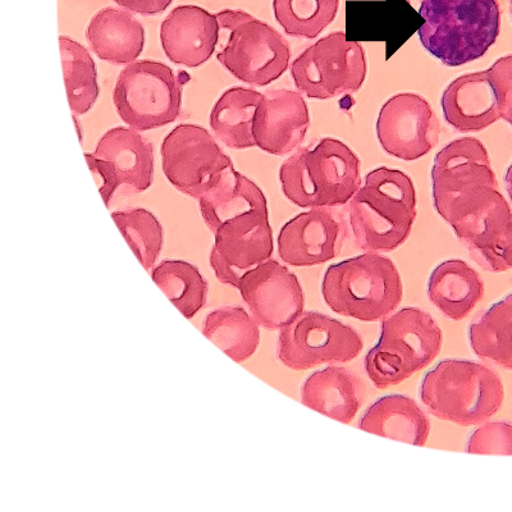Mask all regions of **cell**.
Here are the masks:
<instances>
[{
  "label": "cell",
  "mask_w": 512,
  "mask_h": 512,
  "mask_svg": "<svg viewBox=\"0 0 512 512\" xmlns=\"http://www.w3.org/2000/svg\"><path fill=\"white\" fill-rule=\"evenodd\" d=\"M62 66L68 103L75 114H85L93 108L99 96L98 73L89 50L77 41L61 36Z\"/></svg>",
  "instance_id": "obj_31"
},
{
  "label": "cell",
  "mask_w": 512,
  "mask_h": 512,
  "mask_svg": "<svg viewBox=\"0 0 512 512\" xmlns=\"http://www.w3.org/2000/svg\"><path fill=\"white\" fill-rule=\"evenodd\" d=\"M113 221L145 269L154 267L163 246V228L157 217L143 208L112 213Z\"/></svg>",
  "instance_id": "obj_34"
},
{
  "label": "cell",
  "mask_w": 512,
  "mask_h": 512,
  "mask_svg": "<svg viewBox=\"0 0 512 512\" xmlns=\"http://www.w3.org/2000/svg\"><path fill=\"white\" fill-rule=\"evenodd\" d=\"M322 295L342 317L381 322L404 297V283L391 259L367 253L331 265L324 273Z\"/></svg>",
  "instance_id": "obj_5"
},
{
  "label": "cell",
  "mask_w": 512,
  "mask_h": 512,
  "mask_svg": "<svg viewBox=\"0 0 512 512\" xmlns=\"http://www.w3.org/2000/svg\"><path fill=\"white\" fill-rule=\"evenodd\" d=\"M419 396L436 418L473 427L486 423L500 411L505 387L496 370L487 365L446 359L425 374Z\"/></svg>",
  "instance_id": "obj_3"
},
{
  "label": "cell",
  "mask_w": 512,
  "mask_h": 512,
  "mask_svg": "<svg viewBox=\"0 0 512 512\" xmlns=\"http://www.w3.org/2000/svg\"><path fill=\"white\" fill-rule=\"evenodd\" d=\"M346 210L360 249L368 253L396 250L408 240L416 218L413 181L397 169H374Z\"/></svg>",
  "instance_id": "obj_1"
},
{
  "label": "cell",
  "mask_w": 512,
  "mask_h": 512,
  "mask_svg": "<svg viewBox=\"0 0 512 512\" xmlns=\"http://www.w3.org/2000/svg\"><path fill=\"white\" fill-rule=\"evenodd\" d=\"M484 292L482 277L464 260H446L429 276V300L445 317L456 322L473 312Z\"/></svg>",
  "instance_id": "obj_27"
},
{
  "label": "cell",
  "mask_w": 512,
  "mask_h": 512,
  "mask_svg": "<svg viewBox=\"0 0 512 512\" xmlns=\"http://www.w3.org/2000/svg\"><path fill=\"white\" fill-rule=\"evenodd\" d=\"M442 344V329L431 314L402 308L382 320L381 336L365 355V372L374 386L386 390L431 365Z\"/></svg>",
  "instance_id": "obj_6"
},
{
  "label": "cell",
  "mask_w": 512,
  "mask_h": 512,
  "mask_svg": "<svg viewBox=\"0 0 512 512\" xmlns=\"http://www.w3.org/2000/svg\"><path fill=\"white\" fill-rule=\"evenodd\" d=\"M127 11L143 16L159 15L171 6L173 0H113Z\"/></svg>",
  "instance_id": "obj_40"
},
{
  "label": "cell",
  "mask_w": 512,
  "mask_h": 512,
  "mask_svg": "<svg viewBox=\"0 0 512 512\" xmlns=\"http://www.w3.org/2000/svg\"><path fill=\"white\" fill-rule=\"evenodd\" d=\"M419 13L420 43L447 67L482 58L500 35L497 0H423Z\"/></svg>",
  "instance_id": "obj_2"
},
{
  "label": "cell",
  "mask_w": 512,
  "mask_h": 512,
  "mask_svg": "<svg viewBox=\"0 0 512 512\" xmlns=\"http://www.w3.org/2000/svg\"><path fill=\"white\" fill-rule=\"evenodd\" d=\"M264 94L253 89L231 88L223 93L210 113V127L232 149L256 146L254 122Z\"/></svg>",
  "instance_id": "obj_28"
},
{
  "label": "cell",
  "mask_w": 512,
  "mask_h": 512,
  "mask_svg": "<svg viewBox=\"0 0 512 512\" xmlns=\"http://www.w3.org/2000/svg\"><path fill=\"white\" fill-rule=\"evenodd\" d=\"M86 39L103 61L130 64L143 53L145 29L130 12L105 8L91 18Z\"/></svg>",
  "instance_id": "obj_25"
},
{
  "label": "cell",
  "mask_w": 512,
  "mask_h": 512,
  "mask_svg": "<svg viewBox=\"0 0 512 512\" xmlns=\"http://www.w3.org/2000/svg\"><path fill=\"white\" fill-rule=\"evenodd\" d=\"M210 265L219 282L239 287L242 276L273 254L268 212H254L224 223L216 232Z\"/></svg>",
  "instance_id": "obj_14"
},
{
  "label": "cell",
  "mask_w": 512,
  "mask_h": 512,
  "mask_svg": "<svg viewBox=\"0 0 512 512\" xmlns=\"http://www.w3.org/2000/svg\"><path fill=\"white\" fill-rule=\"evenodd\" d=\"M216 15L198 6H180L160 27V43L169 61L198 68L209 61L218 47Z\"/></svg>",
  "instance_id": "obj_20"
},
{
  "label": "cell",
  "mask_w": 512,
  "mask_h": 512,
  "mask_svg": "<svg viewBox=\"0 0 512 512\" xmlns=\"http://www.w3.org/2000/svg\"><path fill=\"white\" fill-rule=\"evenodd\" d=\"M291 75L296 88L308 98L332 99L361 89L367 59L358 41L347 40L344 32H333L295 59Z\"/></svg>",
  "instance_id": "obj_8"
},
{
  "label": "cell",
  "mask_w": 512,
  "mask_h": 512,
  "mask_svg": "<svg viewBox=\"0 0 512 512\" xmlns=\"http://www.w3.org/2000/svg\"><path fill=\"white\" fill-rule=\"evenodd\" d=\"M361 431L414 446H425L431 420L416 401L404 395H387L370 405L359 422Z\"/></svg>",
  "instance_id": "obj_24"
},
{
  "label": "cell",
  "mask_w": 512,
  "mask_h": 512,
  "mask_svg": "<svg viewBox=\"0 0 512 512\" xmlns=\"http://www.w3.org/2000/svg\"><path fill=\"white\" fill-rule=\"evenodd\" d=\"M465 451L475 455H512V423H483L469 437Z\"/></svg>",
  "instance_id": "obj_35"
},
{
  "label": "cell",
  "mask_w": 512,
  "mask_h": 512,
  "mask_svg": "<svg viewBox=\"0 0 512 512\" xmlns=\"http://www.w3.org/2000/svg\"><path fill=\"white\" fill-rule=\"evenodd\" d=\"M201 217L213 233L244 214L268 212L263 191L233 164L223 168L198 196Z\"/></svg>",
  "instance_id": "obj_22"
},
{
  "label": "cell",
  "mask_w": 512,
  "mask_h": 512,
  "mask_svg": "<svg viewBox=\"0 0 512 512\" xmlns=\"http://www.w3.org/2000/svg\"><path fill=\"white\" fill-rule=\"evenodd\" d=\"M309 125L308 105L301 94L291 90L267 91L255 116L256 146L282 157L299 148Z\"/></svg>",
  "instance_id": "obj_19"
},
{
  "label": "cell",
  "mask_w": 512,
  "mask_h": 512,
  "mask_svg": "<svg viewBox=\"0 0 512 512\" xmlns=\"http://www.w3.org/2000/svg\"><path fill=\"white\" fill-rule=\"evenodd\" d=\"M360 167L349 146L328 137L313 148L297 150L283 162V194L300 208L346 205L360 189Z\"/></svg>",
  "instance_id": "obj_4"
},
{
  "label": "cell",
  "mask_w": 512,
  "mask_h": 512,
  "mask_svg": "<svg viewBox=\"0 0 512 512\" xmlns=\"http://www.w3.org/2000/svg\"><path fill=\"white\" fill-rule=\"evenodd\" d=\"M487 71L496 91L501 118L512 126V56L498 59Z\"/></svg>",
  "instance_id": "obj_36"
},
{
  "label": "cell",
  "mask_w": 512,
  "mask_h": 512,
  "mask_svg": "<svg viewBox=\"0 0 512 512\" xmlns=\"http://www.w3.org/2000/svg\"><path fill=\"white\" fill-rule=\"evenodd\" d=\"M510 12H511V17H512V0H510Z\"/></svg>",
  "instance_id": "obj_42"
},
{
  "label": "cell",
  "mask_w": 512,
  "mask_h": 512,
  "mask_svg": "<svg viewBox=\"0 0 512 512\" xmlns=\"http://www.w3.org/2000/svg\"><path fill=\"white\" fill-rule=\"evenodd\" d=\"M468 336L478 358L512 370V292L473 320Z\"/></svg>",
  "instance_id": "obj_29"
},
{
  "label": "cell",
  "mask_w": 512,
  "mask_h": 512,
  "mask_svg": "<svg viewBox=\"0 0 512 512\" xmlns=\"http://www.w3.org/2000/svg\"><path fill=\"white\" fill-rule=\"evenodd\" d=\"M184 81L167 64L139 61L118 76L113 103L121 120L136 131L169 125L180 116Z\"/></svg>",
  "instance_id": "obj_7"
},
{
  "label": "cell",
  "mask_w": 512,
  "mask_h": 512,
  "mask_svg": "<svg viewBox=\"0 0 512 512\" xmlns=\"http://www.w3.org/2000/svg\"><path fill=\"white\" fill-rule=\"evenodd\" d=\"M440 216L450 224L470 256L491 272L498 241L512 216L500 190L486 186L457 199Z\"/></svg>",
  "instance_id": "obj_11"
},
{
  "label": "cell",
  "mask_w": 512,
  "mask_h": 512,
  "mask_svg": "<svg viewBox=\"0 0 512 512\" xmlns=\"http://www.w3.org/2000/svg\"><path fill=\"white\" fill-rule=\"evenodd\" d=\"M443 116L459 132H479L501 120L495 88L488 71L469 73L443 91Z\"/></svg>",
  "instance_id": "obj_21"
},
{
  "label": "cell",
  "mask_w": 512,
  "mask_h": 512,
  "mask_svg": "<svg viewBox=\"0 0 512 512\" xmlns=\"http://www.w3.org/2000/svg\"><path fill=\"white\" fill-rule=\"evenodd\" d=\"M160 154L167 180L195 199L223 168L232 164L209 131L196 125L177 126L164 139Z\"/></svg>",
  "instance_id": "obj_12"
},
{
  "label": "cell",
  "mask_w": 512,
  "mask_h": 512,
  "mask_svg": "<svg viewBox=\"0 0 512 512\" xmlns=\"http://www.w3.org/2000/svg\"><path fill=\"white\" fill-rule=\"evenodd\" d=\"M486 186L498 189L497 178L486 146L475 137L452 141L436 155L432 187L438 214L455 200Z\"/></svg>",
  "instance_id": "obj_17"
},
{
  "label": "cell",
  "mask_w": 512,
  "mask_h": 512,
  "mask_svg": "<svg viewBox=\"0 0 512 512\" xmlns=\"http://www.w3.org/2000/svg\"><path fill=\"white\" fill-rule=\"evenodd\" d=\"M216 16L219 25L217 50L223 47L227 39L230 38L231 32L235 30L237 26H240L242 22L248 21L253 17L244 11H231V9L219 12Z\"/></svg>",
  "instance_id": "obj_39"
},
{
  "label": "cell",
  "mask_w": 512,
  "mask_h": 512,
  "mask_svg": "<svg viewBox=\"0 0 512 512\" xmlns=\"http://www.w3.org/2000/svg\"><path fill=\"white\" fill-rule=\"evenodd\" d=\"M85 158L86 162L89 164L91 173H93L100 194H102L103 201L108 207L114 192L117 191L118 187L122 186L116 169H114L112 163H109L108 160L95 157L94 154L86 153Z\"/></svg>",
  "instance_id": "obj_37"
},
{
  "label": "cell",
  "mask_w": 512,
  "mask_h": 512,
  "mask_svg": "<svg viewBox=\"0 0 512 512\" xmlns=\"http://www.w3.org/2000/svg\"><path fill=\"white\" fill-rule=\"evenodd\" d=\"M440 134V121L423 96L395 95L379 112L378 140L392 157L406 162L422 158L436 148Z\"/></svg>",
  "instance_id": "obj_13"
},
{
  "label": "cell",
  "mask_w": 512,
  "mask_h": 512,
  "mask_svg": "<svg viewBox=\"0 0 512 512\" xmlns=\"http://www.w3.org/2000/svg\"><path fill=\"white\" fill-rule=\"evenodd\" d=\"M300 399L317 413L350 424L363 402V384L349 369L331 365L306 378Z\"/></svg>",
  "instance_id": "obj_23"
},
{
  "label": "cell",
  "mask_w": 512,
  "mask_h": 512,
  "mask_svg": "<svg viewBox=\"0 0 512 512\" xmlns=\"http://www.w3.org/2000/svg\"><path fill=\"white\" fill-rule=\"evenodd\" d=\"M152 277L187 319L194 318L207 301L208 285L195 265L182 260H166L154 269Z\"/></svg>",
  "instance_id": "obj_32"
},
{
  "label": "cell",
  "mask_w": 512,
  "mask_h": 512,
  "mask_svg": "<svg viewBox=\"0 0 512 512\" xmlns=\"http://www.w3.org/2000/svg\"><path fill=\"white\" fill-rule=\"evenodd\" d=\"M505 182H506V190L507 194H509V198L512 201V163L509 169H507L506 176H505Z\"/></svg>",
  "instance_id": "obj_41"
},
{
  "label": "cell",
  "mask_w": 512,
  "mask_h": 512,
  "mask_svg": "<svg viewBox=\"0 0 512 512\" xmlns=\"http://www.w3.org/2000/svg\"><path fill=\"white\" fill-rule=\"evenodd\" d=\"M203 335L236 363L248 360L260 342L258 324L240 306H223L210 313Z\"/></svg>",
  "instance_id": "obj_30"
},
{
  "label": "cell",
  "mask_w": 512,
  "mask_h": 512,
  "mask_svg": "<svg viewBox=\"0 0 512 512\" xmlns=\"http://www.w3.org/2000/svg\"><path fill=\"white\" fill-rule=\"evenodd\" d=\"M512 269V216L498 241L491 272L501 273Z\"/></svg>",
  "instance_id": "obj_38"
},
{
  "label": "cell",
  "mask_w": 512,
  "mask_h": 512,
  "mask_svg": "<svg viewBox=\"0 0 512 512\" xmlns=\"http://www.w3.org/2000/svg\"><path fill=\"white\" fill-rule=\"evenodd\" d=\"M423 18L408 0H349L346 3V38L384 41L386 58L400 49L423 25Z\"/></svg>",
  "instance_id": "obj_18"
},
{
  "label": "cell",
  "mask_w": 512,
  "mask_h": 512,
  "mask_svg": "<svg viewBox=\"0 0 512 512\" xmlns=\"http://www.w3.org/2000/svg\"><path fill=\"white\" fill-rule=\"evenodd\" d=\"M218 62L245 84L267 86L287 71L291 49L272 26L251 17L217 50Z\"/></svg>",
  "instance_id": "obj_10"
},
{
  "label": "cell",
  "mask_w": 512,
  "mask_h": 512,
  "mask_svg": "<svg viewBox=\"0 0 512 512\" xmlns=\"http://www.w3.org/2000/svg\"><path fill=\"white\" fill-rule=\"evenodd\" d=\"M363 338L354 328L318 312L301 313L281 328L278 359L292 370L350 363L363 350Z\"/></svg>",
  "instance_id": "obj_9"
},
{
  "label": "cell",
  "mask_w": 512,
  "mask_h": 512,
  "mask_svg": "<svg viewBox=\"0 0 512 512\" xmlns=\"http://www.w3.org/2000/svg\"><path fill=\"white\" fill-rule=\"evenodd\" d=\"M340 0H273L274 16L287 35L314 39L335 21Z\"/></svg>",
  "instance_id": "obj_33"
},
{
  "label": "cell",
  "mask_w": 512,
  "mask_h": 512,
  "mask_svg": "<svg viewBox=\"0 0 512 512\" xmlns=\"http://www.w3.org/2000/svg\"><path fill=\"white\" fill-rule=\"evenodd\" d=\"M237 288L255 322L271 331L288 326L304 313L305 297L300 281L277 260L268 259L250 269Z\"/></svg>",
  "instance_id": "obj_15"
},
{
  "label": "cell",
  "mask_w": 512,
  "mask_h": 512,
  "mask_svg": "<svg viewBox=\"0 0 512 512\" xmlns=\"http://www.w3.org/2000/svg\"><path fill=\"white\" fill-rule=\"evenodd\" d=\"M347 237L345 217L333 207L313 208L282 227L278 254L292 267H314L335 259Z\"/></svg>",
  "instance_id": "obj_16"
},
{
  "label": "cell",
  "mask_w": 512,
  "mask_h": 512,
  "mask_svg": "<svg viewBox=\"0 0 512 512\" xmlns=\"http://www.w3.org/2000/svg\"><path fill=\"white\" fill-rule=\"evenodd\" d=\"M93 154L112 163L121 185L135 192H144L152 186L153 146L134 128H112L99 140Z\"/></svg>",
  "instance_id": "obj_26"
}]
</instances>
